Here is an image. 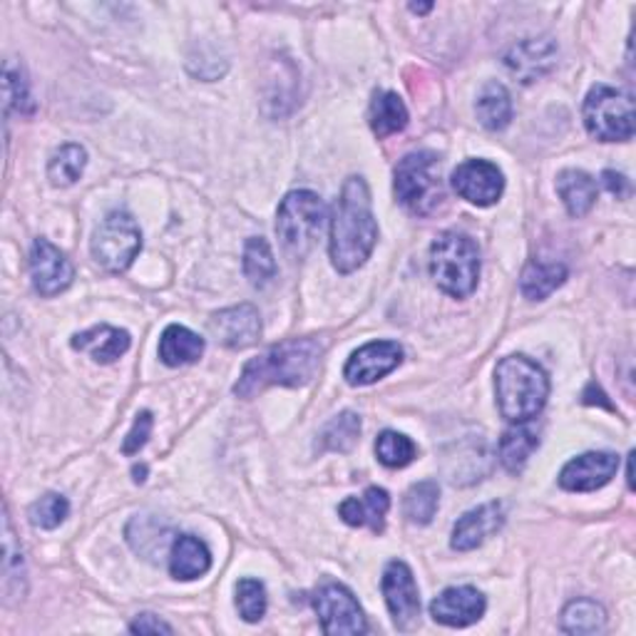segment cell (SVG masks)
Returning a JSON list of instances; mask_svg holds the SVG:
<instances>
[{
	"instance_id": "22",
	"label": "cell",
	"mask_w": 636,
	"mask_h": 636,
	"mask_svg": "<svg viewBox=\"0 0 636 636\" xmlns=\"http://www.w3.org/2000/svg\"><path fill=\"white\" fill-rule=\"evenodd\" d=\"M204 353V339L184 326H167L162 339H159V359L164 366L180 368L196 363Z\"/></svg>"
},
{
	"instance_id": "12",
	"label": "cell",
	"mask_w": 636,
	"mask_h": 636,
	"mask_svg": "<svg viewBox=\"0 0 636 636\" xmlns=\"http://www.w3.org/2000/svg\"><path fill=\"white\" fill-rule=\"evenodd\" d=\"M400 361H404V349L396 341H373L351 355L343 368V378L351 386H371L396 371Z\"/></svg>"
},
{
	"instance_id": "8",
	"label": "cell",
	"mask_w": 636,
	"mask_h": 636,
	"mask_svg": "<svg viewBox=\"0 0 636 636\" xmlns=\"http://www.w3.org/2000/svg\"><path fill=\"white\" fill-rule=\"evenodd\" d=\"M90 251L102 269L123 274L143 251V231L127 212H112L90 241Z\"/></svg>"
},
{
	"instance_id": "28",
	"label": "cell",
	"mask_w": 636,
	"mask_h": 636,
	"mask_svg": "<svg viewBox=\"0 0 636 636\" xmlns=\"http://www.w3.org/2000/svg\"><path fill=\"white\" fill-rule=\"evenodd\" d=\"M606 626V612L602 604L592 600H575L565 606L563 612V632L587 636L600 634Z\"/></svg>"
},
{
	"instance_id": "10",
	"label": "cell",
	"mask_w": 636,
	"mask_h": 636,
	"mask_svg": "<svg viewBox=\"0 0 636 636\" xmlns=\"http://www.w3.org/2000/svg\"><path fill=\"white\" fill-rule=\"evenodd\" d=\"M381 589L383 597H386L393 624H396L400 632L416 629L420 622V594L410 567L406 563H398V559L390 563L386 567V572H383Z\"/></svg>"
},
{
	"instance_id": "30",
	"label": "cell",
	"mask_w": 636,
	"mask_h": 636,
	"mask_svg": "<svg viewBox=\"0 0 636 636\" xmlns=\"http://www.w3.org/2000/svg\"><path fill=\"white\" fill-rule=\"evenodd\" d=\"M88 164V152L80 145H63L55 149V155L48 162V180L53 186H70L82 177V170Z\"/></svg>"
},
{
	"instance_id": "31",
	"label": "cell",
	"mask_w": 636,
	"mask_h": 636,
	"mask_svg": "<svg viewBox=\"0 0 636 636\" xmlns=\"http://www.w3.org/2000/svg\"><path fill=\"white\" fill-rule=\"evenodd\" d=\"M441 504V488L433 480H423L408 490L404 500V512L413 525H430Z\"/></svg>"
},
{
	"instance_id": "20",
	"label": "cell",
	"mask_w": 636,
	"mask_h": 636,
	"mask_svg": "<svg viewBox=\"0 0 636 636\" xmlns=\"http://www.w3.org/2000/svg\"><path fill=\"white\" fill-rule=\"evenodd\" d=\"M72 349L88 353L92 361L112 363L120 355H125L129 349V333L112 329L107 323H100L95 329L82 331L72 339Z\"/></svg>"
},
{
	"instance_id": "37",
	"label": "cell",
	"mask_w": 636,
	"mask_h": 636,
	"mask_svg": "<svg viewBox=\"0 0 636 636\" xmlns=\"http://www.w3.org/2000/svg\"><path fill=\"white\" fill-rule=\"evenodd\" d=\"M21 577H23V555H21V549L15 547L13 525L5 510L3 514V592L5 594L11 592L13 579H21Z\"/></svg>"
},
{
	"instance_id": "26",
	"label": "cell",
	"mask_w": 636,
	"mask_h": 636,
	"mask_svg": "<svg viewBox=\"0 0 636 636\" xmlns=\"http://www.w3.org/2000/svg\"><path fill=\"white\" fill-rule=\"evenodd\" d=\"M557 194L572 217H584L597 202V182L582 170H565L557 177Z\"/></svg>"
},
{
	"instance_id": "6",
	"label": "cell",
	"mask_w": 636,
	"mask_h": 636,
	"mask_svg": "<svg viewBox=\"0 0 636 636\" xmlns=\"http://www.w3.org/2000/svg\"><path fill=\"white\" fill-rule=\"evenodd\" d=\"M326 222V204L308 190H296L284 196L276 214V234L282 247L294 261L304 259L314 249Z\"/></svg>"
},
{
	"instance_id": "15",
	"label": "cell",
	"mask_w": 636,
	"mask_h": 636,
	"mask_svg": "<svg viewBox=\"0 0 636 636\" xmlns=\"http://www.w3.org/2000/svg\"><path fill=\"white\" fill-rule=\"evenodd\" d=\"M620 470L614 453H584L569 461L559 473V485L569 492H592L604 488Z\"/></svg>"
},
{
	"instance_id": "36",
	"label": "cell",
	"mask_w": 636,
	"mask_h": 636,
	"mask_svg": "<svg viewBox=\"0 0 636 636\" xmlns=\"http://www.w3.org/2000/svg\"><path fill=\"white\" fill-rule=\"evenodd\" d=\"M127 535H143V540H135V542H129V545L135 547V552H139V555H147V557H152L157 555V552H162L164 545H167V532L164 527L159 525V520L155 518H139V520H133L129 522V527H127Z\"/></svg>"
},
{
	"instance_id": "14",
	"label": "cell",
	"mask_w": 636,
	"mask_h": 636,
	"mask_svg": "<svg viewBox=\"0 0 636 636\" xmlns=\"http://www.w3.org/2000/svg\"><path fill=\"white\" fill-rule=\"evenodd\" d=\"M209 331L222 345L241 351L254 345L261 336V316L251 304H239L217 311L209 321Z\"/></svg>"
},
{
	"instance_id": "27",
	"label": "cell",
	"mask_w": 636,
	"mask_h": 636,
	"mask_svg": "<svg viewBox=\"0 0 636 636\" xmlns=\"http://www.w3.org/2000/svg\"><path fill=\"white\" fill-rule=\"evenodd\" d=\"M537 445L540 435L535 428L527 423H514V428H510L500 441V463L504 465V470L520 473L527 465L530 455L537 451Z\"/></svg>"
},
{
	"instance_id": "21",
	"label": "cell",
	"mask_w": 636,
	"mask_h": 636,
	"mask_svg": "<svg viewBox=\"0 0 636 636\" xmlns=\"http://www.w3.org/2000/svg\"><path fill=\"white\" fill-rule=\"evenodd\" d=\"M212 567V555L207 545L194 535H180L172 542L170 549V575L182 582H190L207 575Z\"/></svg>"
},
{
	"instance_id": "41",
	"label": "cell",
	"mask_w": 636,
	"mask_h": 636,
	"mask_svg": "<svg viewBox=\"0 0 636 636\" xmlns=\"http://www.w3.org/2000/svg\"><path fill=\"white\" fill-rule=\"evenodd\" d=\"M602 182H604L606 190H610L616 196V200H624V196L632 194V184H629V180H626L624 174H616L612 170H606L602 174Z\"/></svg>"
},
{
	"instance_id": "29",
	"label": "cell",
	"mask_w": 636,
	"mask_h": 636,
	"mask_svg": "<svg viewBox=\"0 0 636 636\" xmlns=\"http://www.w3.org/2000/svg\"><path fill=\"white\" fill-rule=\"evenodd\" d=\"M361 435V418L345 410V413L336 416L323 425L321 435H318V447L331 453H349L351 447L359 443Z\"/></svg>"
},
{
	"instance_id": "11",
	"label": "cell",
	"mask_w": 636,
	"mask_h": 636,
	"mask_svg": "<svg viewBox=\"0 0 636 636\" xmlns=\"http://www.w3.org/2000/svg\"><path fill=\"white\" fill-rule=\"evenodd\" d=\"M451 184L465 202L477 204V207H490L504 192V174L488 159H467L453 172Z\"/></svg>"
},
{
	"instance_id": "13",
	"label": "cell",
	"mask_w": 636,
	"mask_h": 636,
	"mask_svg": "<svg viewBox=\"0 0 636 636\" xmlns=\"http://www.w3.org/2000/svg\"><path fill=\"white\" fill-rule=\"evenodd\" d=\"M31 276L35 292L50 298L63 294L72 284L75 269L70 259L48 239H35L31 249Z\"/></svg>"
},
{
	"instance_id": "2",
	"label": "cell",
	"mask_w": 636,
	"mask_h": 636,
	"mask_svg": "<svg viewBox=\"0 0 636 636\" xmlns=\"http://www.w3.org/2000/svg\"><path fill=\"white\" fill-rule=\"evenodd\" d=\"M378 241V224L373 217L371 192L361 177L345 180L331 219V261L341 274L361 269Z\"/></svg>"
},
{
	"instance_id": "7",
	"label": "cell",
	"mask_w": 636,
	"mask_h": 636,
	"mask_svg": "<svg viewBox=\"0 0 636 636\" xmlns=\"http://www.w3.org/2000/svg\"><path fill=\"white\" fill-rule=\"evenodd\" d=\"M587 133L602 143H626L634 137V100L622 90L597 86L584 100Z\"/></svg>"
},
{
	"instance_id": "33",
	"label": "cell",
	"mask_w": 636,
	"mask_h": 636,
	"mask_svg": "<svg viewBox=\"0 0 636 636\" xmlns=\"http://www.w3.org/2000/svg\"><path fill=\"white\" fill-rule=\"evenodd\" d=\"M416 453H418L416 443L410 441L408 435L396 433V430H386V433H381L378 441H376L378 461L386 467H393V470H398V467H406V465L413 463Z\"/></svg>"
},
{
	"instance_id": "1",
	"label": "cell",
	"mask_w": 636,
	"mask_h": 636,
	"mask_svg": "<svg viewBox=\"0 0 636 636\" xmlns=\"http://www.w3.org/2000/svg\"><path fill=\"white\" fill-rule=\"evenodd\" d=\"M323 353L326 343L316 339V336L271 345L266 353L247 363L239 383L234 386V393L239 398H254L271 386L302 388L306 383H311L318 368H321Z\"/></svg>"
},
{
	"instance_id": "16",
	"label": "cell",
	"mask_w": 636,
	"mask_h": 636,
	"mask_svg": "<svg viewBox=\"0 0 636 636\" xmlns=\"http://www.w3.org/2000/svg\"><path fill=\"white\" fill-rule=\"evenodd\" d=\"M485 606H488L485 604V597L475 587H451L441 592V597H435L433 604H430V616L438 624L463 629V626H470L482 620Z\"/></svg>"
},
{
	"instance_id": "35",
	"label": "cell",
	"mask_w": 636,
	"mask_h": 636,
	"mask_svg": "<svg viewBox=\"0 0 636 636\" xmlns=\"http://www.w3.org/2000/svg\"><path fill=\"white\" fill-rule=\"evenodd\" d=\"M237 606L245 622H259L266 614V589L259 579H241L237 584Z\"/></svg>"
},
{
	"instance_id": "42",
	"label": "cell",
	"mask_w": 636,
	"mask_h": 636,
	"mask_svg": "<svg viewBox=\"0 0 636 636\" xmlns=\"http://www.w3.org/2000/svg\"><path fill=\"white\" fill-rule=\"evenodd\" d=\"M135 482H145V475H147V467L145 465H135Z\"/></svg>"
},
{
	"instance_id": "25",
	"label": "cell",
	"mask_w": 636,
	"mask_h": 636,
	"mask_svg": "<svg viewBox=\"0 0 636 636\" xmlns=\"http://www.w3.org/2000/svg\"><path fill=\"white\" fill-rule=\"evenodd\" d=\"M371 129L376 133L381 139L390 137L396 133H404L408 125V107L404 105L396 92L390 90H381L373 95L371 102Z\"/></svg>"
},
{
	"instance_id": "24",
	"label": "cell",
	"mask_w": 636,
	"mask_h": 636,
	"mask_svg": "<svg viewBox=\"0 0 636 636\" xmlns=\"http://www.w3.org/2000/svg\"><path fill=\"white\" fill-rule=\"evenodd\" d=\"M475 112L480 125L485 129H490V133H500V129L508 127L512 120V98L508 88L498 80L488 82V86L480 90V95H477Z\"/></svg>"
},
{
	"instance_id": "4",
	"label": "cell",
	"mask_w": 636,
	"mask_h": 636,
	"mask_svg": "<svg viewBox=\"0 0 636 636\" xmlns=\"http://www.w3.org/2000/svg\"><path fill=\"white\" fill-rule=\"evenodd\" d=\"M430 276L447 296H470L480 279V251L475 241L457 231L441 234L430 247Z\"/></svg>"
},
{
	"instance_id": "23",
	"label": "cell",
	"mask_w": 636,
	"mask_h": 636,
	"mask_svg": "<svg viewBox=\"0 0 636 636\" xmlns=\"http://www.w3.org/2000/svg\"><path fill=\"white\" fill-rule=\"evenodd\" d=\"M565 279H567L565 264L532 259L530 264L522 269L520 292L525 294V298H530V302H542V298H547L552 292H557V288L565 284Z\"/></svg>"
},
{
	"instance_id": "39",
	"label": "cell",
	"mask_w": 636,
	"mask_h": 636,
	"mask_svg": "<svg viewBox=\"0 0 636 636\" xmlns=\"http://www.w3.org/2000/svg\"><path fill=\"white\" fill-rule=\"evenodd\" d=\"M152 425H155L152 413H147V410H143V413H139L135 418V425H133V430H129L127 438H125L123 453L125 455H135V453L143 451V447L149 441V433H152Z\"/></svg>"
},
{
	"instance_id": "18",
	"label": "cell",
	"mask_w": 636,
	"mask_h": 636,
	"mask_svg": "<svg viewBox=\"0 0 636 636\" xmlns=\"http://www.w3.org/2000/svg\"><path fill=\"white\" fill-rule=\"evenodd\" d=\"M557 63V45L549 37H530L504 55L508 70L520 78V82H535L542 75L549 72Z\"/></svg>"
},
{
	"instance_id": "34",
	"label": "cell",
	"mask_w": 636,
	"mask_h": 636,
	"mask_svg": "<svg viewBox=\"0 0 636 636\" xmlns=\"http://www.w3.org/2000/svg\"><path fill=\"white\" fill-rule=\"evenodd\" d=\"M27 514H31V522L35 527L55 530V527H60L65 518L70 514V504H68V500L63 498V495L48 492V495H43L41 500L31 504V512Z\"/></svg>"
},
{
	"instance_id": "38",
	"label": "cell",
	"mask_w": 636,
	"mask_h": 636,
	"mask_svg": "<svg viewBox=\"0 0 636 636\" xmlns=\"http://www.w3.org/2000/svg\"><path fill=\"white\" fill-rule=\"evenodd\" d=\"M5 110H15L21 115H31L35 110V102L27 90V82L23 72H15L11 65H5Z\"/></svg>"
},
{
	"instance_id": "19",
	"label": "cell",
	"mask_w": 636,
	"mask_h": 636,
	"mask_svg": "<svg viewBox=\"0 0 636 636\" xmlns=\"http://www.w3.org/2000/svg\"><path fill=\"white\" fill-rule=\"evenodd\" d=\"M388 510H390L388 492L383 488H368L361 495V498L343 500L339 514L345 525L371 527L373 532H383V527H386Z\"/></svg>"
},
{
	"instance_id": "32",
	"label": "cell",
	"mask_w": 636,
	"mask_h": 636,
	"mask_svg": "<svg viewBox=\"0 0 636 636\" xmlns=\"http://www.w3.org/2000/svg\"><path fill=\"white\" fill-rule=\"evenodd\" d=\"M245 274L254 286H266L276 276V259L264 237H251L245 247Z\"/></svg>"
},
{
	"instance_id": "9",
	"label": "cell",
	"mask_w": 636,
	"mask_h": 636,
	"mask_svg": "<svg viewBox=\"0 0 636 636\" xmlns=\"http://www.w3.org/2000/svg\"><path fill=\"white\" fill-rule=\"evenodd\" d=\"M314 610L321 620V629L329 636H353L368 629L366 616L355 602L351 589L343 584H323L314 597Z\"/></svg>"
},
{
	"instance_id": "40",
	"label": "cell",
	"mask_w": 636,
	"mask_h": 636,
	"mask_svg": "<svg viewBox=\"0 0 636 636\" xmlns=\"http://www.w3.org/2000/svg\"><path fill=\"white\" fill-rule=\"evenodd\" d=\"M129 632H133V634H159V632L172 634L174 629L167 622L159 620V616H155V614H139L137 620L129 624Z\"/></svg>"
},
{
	"instance_id": "17",
	"label": "cell",
	"mask_w": 636,
	"mask_h": 636,
	"mask_svg": "<svg viewBox=\"0 0 636 636\" xmlns=\"http://www.w3.org/2000/svg\"><path fill=\"white\" fill-rule=\"evenodd\" d=\"M502 525H504L502 502H485V504H480V508L465 512L463 518L455 522L451 545L457 552L477 549Z\"/></svg>"
},
{
	"instance_id": "5",
	"label": "cell",
	"mask_w": 636,
	"mask_h": 636,
	"mask_svg": "<svg viewBox=\"0 0 636 636\" xmlns=\"http://www.w3.org/2000/svg\"><path fill=\"white\" fill-rule=\"evenodd\" d=\"M396 196L416 217H430L445 202L443 162L435 152H413L396 167Z\"/></svg>"
},
{
	"instance_id": "3",
	"label": "cell",
	"mask_w": 636,
	"mask_h": 636,
	"mask_svg": "<svg viewBox=\"0 0 636 636\" xmlns=\"http://www.w3.org/2000/svg\"><path fill=\"white\" fill-rule=\"evenodd\" d=\"M495 390L502 418L510 423H527L537 418L549 398V378L527 355H508L495 371Z\"/></svg>"
},
{
	"instance_id": "43",
	"label": "cell",
	"mask_w": 636,
	"mask_h": 636,
	"mask_svg": "<svg viewBox=\"0 0 636 636\" xmlns=\"http://www.w3.org/2000/svg\"><path fill=\"white\" fill-rule=\"evenodd\" d=\"M430 8H433L430 3H425V5H410V11H413V13H428Z\"/></svg>"
}]
</instances>
